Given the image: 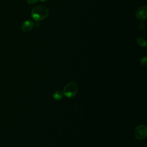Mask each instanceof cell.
<instances>
[{
  "instance_id": "obj_1",
  "label": "cell",
  "mask_w": 147,
  "mask_h": 147,
  "mask_svg": "<svg viewBox=\"0 0 147 147\" xmlns=\"http://www.w3.org/2000/svg\"><path fill=\"white\" fill-rule=\"evenodd\" d=\"M49 14L48 9L42 5H38L34 7L31 11V16L33 20L37 21H40L45 19Z\"/></svg>"
},
{
  "instance_id": "obj_2",
  "label": "cell",
  "mask_w": 147,
  "mask_h": 147,
  "mask_svg": "<svg viewBox=\"0 0 147 147\" xmlns=\"http://www.w3.org/2000/svg\"><path fill=\"white\" fill-rule=\"evenodd\" d=\"M78 92V86L77 84L74 82H71L65 85L63 89V93L66 97L72 98L76 96Z\"/></svg>"
},
{
  "instance_id": "obj_3",
  "label": "cell",
  "mask_w": 147,
  "mask_h": 147,
  "mask_svg": "<svg viewBox=\"0 0 147 147\" xmlns=\"http://www.w3.org/2000/svg\"><path fill=\"white\" fill-rule=\"evenodd\" d=\"M147 134V128L145 125H141L137 126L134 131V135L136 139L138 140H144Z\"/></svg>"
},
{
  "instance_id": "obj_4",
  "label": "cell",
  "mask_w": 147,
  "mask_h": 147,
  "mask_svg": "<svg viewBox=\"0 0 147 147\" xmlns=\"http://www.w3.org/2000/svg\"><path fill=\"white\" fill-rule=\"evenodd\" d=\"M147 16V7L145 5L140 6L136 12V18L141 21H144L146 18Z\"/></svg>"
},
{
  "instance_id": "obj_5",
  "label": "cell",
  "mask_w": 147,
  "mask_h": 147,
  "mask_svg": "<svg viewBox=\"0 0 147 147\" xmlns=\"http://www.w3.org/2000/svg\"><path fill=\"white\" fill-rule=\"evenodd\" d=\"M34 24L32 20H26L21 25V30L24 32H28L33 29Z\"/></svg>"
},
{
  "instance_id": "obj_6",
  "label": "cell",
  "mask_w": 147,
  "mask_h": 147,
  "mask_svg": "<svg viewBox=\"0 0 147 147\" xmlns=\"http://www.w3.org/2000/svg\"><path fill=\"white\" fill-rule=\"evenodd\" d=\"M63 96H64V94L63 92L61 91H56L55 92H53L52 95L53 98L56 100H61L63 98Z\"/></svg>"
},
{
  "instance_id": "obj_7",
  "label": "cell",
  "mask_w": 147,
  "mask_h": 147,
  "mask_svg": "<svg viewBox=\"0 0 147 147\" xmlns=\"http://www.w3.org/2000/svg\"><path fill=\"white\" fill-rule=\"evenodd\" d=\"M137 41V44L140 45L141 47H146V40L144 38H142L141 37H138L136 40Z\"/></svg>"
},
{
  "instance_id": "obj_8",
  "label": "cell",
  "mask_w": 147,
  "mask_h": 147,
  "mask_svg": "<svg viewBox=\"0 0 147 147\" xmlns=\"http://www.w3.org/2000/svg\"><path fill=\"white\" fill-rule=\"evenodd\" d=\"M146 63H147V59H146V57L145 56V57H143L141 60V64L145 65L146 64Z\"/></svg>"
},
{
  "instance_id": "obj_9",
  "label": "cell",
  "mask_w": 147,
  "mask_h": 147,
  "mask_svg": "<svg viewBox=\"0 0 147 147\" xmlns=\"http://www.w3.org/2000/svg\"><path fill=\"white\" fill-rule=\"evenodd\" d=\"M38 0H26V2L28 3V4H33V3H36Z\"/></svg>"
},
{
  "instance_id": "obj_10",
  "label": "cell",
  "mask_w": 147,
  "mask_h": 147,
  "mask_svg": "<svg viewBox=\"0 0 147 147\" xmlns=\"http://www.w3.org/2000/svg\"><path fill=\"white\" fill-rule=\"evenodd\" d=\"M145 27V25L144 24V23L142 22H140L138 24V28L140 29H143Z\"/></svg>"
},
{
  "instance_id": "obj_11",
  "label": "cell",
  "mask_w": 147,
  "mask_h": 147,
  "mask_svg": "<svg viewBox=\"0 0 147 147\" xmlns=\"http://www.w3.org/2000/svg\"><path fill=\"white\" fill-rule=\"evenodd\" d=\"M41 2H45V1H46L47 0H40Z\"/></svg>"
}]
</instances>
